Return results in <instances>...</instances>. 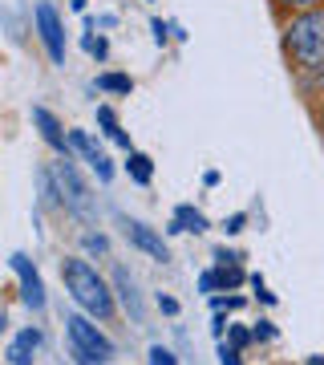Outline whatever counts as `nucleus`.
Segmentation results:
<instances>
[{
  "instance_id": "1",
  "label": "nucleus",
  "mask_w": 324,
  "mask_h": 365,
  "mask_svg": "<svg viewBox=\"0 0 324 365\" xmlns=\"http://www.w3.org/2000/svg\"><path fill=\"white\" fill-rule=\"evenodd\" d=\"M61 280H65V292L73 297V304L85 317H93V321H110L114 317V292H110L105 276L90 260H81V256L61 260Z\"/></svg>"
},
{
  "instance_id": "2",
  "label": "nucleus",
  "mask_w": 324,
  "mask_h": 365,
  "mask_svg": "<svg viewBox=\"0 0 324 365\" xmlns=\"http://www.w3.org/2000/svg\"><path fill=\"white\" fill-rule=\"evenodd\" d=\"M284 53L296 73L324 69V4L308 13H292L284 21Z\"/></svg>"
},
{
  "instance_id": "3",
  "label": "nucleus",
  "mask_w": 324,
  "mask_h": 365,
  "mask_svg": "<svg viewBox=\"0 0 324 365\" xmlns=\"http://www.w3.org/2000/svg\"><path fill=\"white\" fill-rule=\"evenodd\" d=\"M65 337H69V353H73L78 365H105L110 357H114V341L105 337L85 313L65 317Z\"/></svg>"
},
{
  "instance_id": "4",
  "label": "nucleus",
  "mask_w": 324,
  "mask_h": 365,
  "mask_svg": "<svg viewBox=\"0 0 324 365\" xmlns=\"http://www.w3.org/2000/svg\"><path fill=\"white\" fill-rule=\"evenodd\" d=\"M53 182H57V199H61V207L69 211V215H78L81 223L98 220V203H93L85 179H81L78 167H73V155L69 158L61 155L57 163H53Z\"/></svg>"
},
{
  "instance_id": "5",
  "label": "nucleus",
  "mask_w": 324,
  "mask_h": 365,
  "mask_svg": "<svg viewBox=\"0 0 324 365\" xmlns=\"http://www.w3.org/2000/svg\"><path fill=\"white\" fill-rule=\"evenodd\" d=\"M33 21H37V33L45 41L49 61L53 66H65V25H61V16H57V9H53L49 0H41L37 9H33Z\"/></svg>"
},
{
  "instance_id": "6",
  "label": "nucleus",
  "mask_w": 324,
  "mask_h": 365,
  "mask_svg": "<svg viewBox=\"0 0 324 365\" xmlns=\"http://www.w3.org/2000/svg\"><path fill=\"white\" fill-rule=\"evenodd\" d=\"M122 232H126L130 244H134L138 252H146L150 260L170 264V244L155 232V227H150V223H142V220H122Z\"/></svg>"
},
{
  "instance_id": "7",
  "label": "nucleus",
  "mask_w": 324,
  "mask_h": 365,
  "mask_svg": "<svg viewBox=\"0 0 324 365\" xmlns=\"http://www.w3.org/2000/svg\"><path fill=\"white\" fill-rule=\"evenodd\" d=\"M13 272H16V280H21V300H25V309L41 313V309H45V284H41V272L33 268V260L21 256V252H13Z\"/></svg>"
},
{
  "instance_id": "8",
  "label": "nucleus",
  "mask_w": 324,
  "mask_h": 365,
  "mask_svg": "<svg viewBox=\"0 0 324 365\" xmlns=\"http://www.w3.org/2000/svg\"><path fill=\"white\" fill-rule=\"evenodd\" d=\"M69 146H73V150H78V155L85 158V163H90V167H93V175H98L102 182H110V179H114V163H110V158L102 155V146L93 143V138H90L85 130H69Z\"/></svg>"
},
{
  "instance_id": "9",
  "label": "nucleus",
  "mask_w": 324,
  "mask_h": 365,
  "mask_svg": "<svg viewBox=\"0 0 324 365\" xmlns=\"http://www.w3.org/2000/svg\"><path fill=\"white\" fill-rule=\"evenodd\" d=\"M33 126H37L41 138H45V143L57 150V158H61V155H65V158L73 155V146H69V130H65L61 122H57V118L45 110V106H33Z\"/></svg>"
},
{
  "instance_id": "10",
  "label": "nucleus",
  "mask_w": 324,
  "mask_h": 365,
  "mask_svg": "<svg viewBox=\"0 0 324 365\" xmlns=\"http://www.w3.org/2000/svg\"><path fill=\"white\" fill-rule=\"evenodd\" d=\"M114 292H117V300H122V309L130 313V321H134V325H142L146 304H142V297H138V284H134V276H130L126 268H114Z\"/></svg>"
},
{
  "instance_id": "11",
  "label": "nucleus",
  "mask_w": 324,
  "mask_h": 365,
  "mask_svg": "<svg viewBox=\"0 0 324 365\" xmlns=\"http://www.w3.org/2000/svg\"><path fill=\"white\" fill-rule=\"evenodd\" d=\"M211 223H207V215H203V211L194 207V203H179V207H174V215H170V223H167V232L170 235H179V232H207Z\"/></svg>"
},
{
  "instance_id": "12",
  "label": "nucleus",
  "mask_w": 324,
  "mask_h": 365,
  "mask_svg": "<svg viewBox=\"0 0 324 365\" xmlns=\"http://www.w3.org/2000/svg\"><path fill=\"white\" fill-rule=\"evenodd\" d=\"M37 349H41V329H21L9 345V365H33Z\"/></svg>"
},
{
  "instance_id": "13",
  "label": "nucleus",
  "mask_w": 324,
  "mask_h": 365,
  "mask_svg": "<svg viewBox=\"0 0 324 365\" xmlns=\"http://www.w3.org/2000/svg\"><path fill=\"white\" fill-rule=\"evenodd\" d=\"M98 126H102V134L110 138V143H117L122 150H134V146H130V134L122 130V122H117V114L110 110V106H98Z\"/></svg>"
},
{
  "instance_id": "14",
  "label": "nucleus",
  "mask_w": 324,
  "mask_h": 365,
  "mask_svg": "<svg viewBox=\"0 0 324 365\" xmlns=\"http://www.w3.org/2000/svg\"><path fill=\"white\" fill-rule=\"evenodd\" d=\"M126 170L138 187H146V182L155 179V163H150V155H142V150H126Z\"/></svg>"
},
{
  "instance_id": "15",
  "label": "nucleus",
  "mask_w": 324,
  "mask_h": 365,
  "mask_svg": "<svg viewBox=\"0 0 324 365\" xmlns=\"http://www.w3.org/2000/svg\"><path fill=\"white\" fill-rule=\"evenodd\" d=\"M215 276H219V288L223 292H231V288H239V284H247L251 276L239 268V264H215Z\"/></svg>"
},
{
  "instance_id": "16",
  "label": "nucleus",
  "mask_w": 324,
  "mask_h": 365,
  "mask_svg": "<svg viewBox=\"0 0 324 365\" xmlns=\"http://www.w3.org/2000/svg\"><path fill=\"white\" fill-rule=\"evenodd\" d=\"M98 90H105V93H134V78H130V73H102V78H98Z\"/></svg>"
},
{
  "instance_id": "17",
  "label": "nucleus",
  "mask_w": 324,
  "mask_h": 365,
  "mask_svg": "<svg viewBox=\"0 0 324 365\" xmlns=\"http://www.w3.org/2000/svg\"><path fill=\"white\" fill-rule=\"evenodd\" d=\"M81 248L90 252V256H105V252H110V240H105L102 232H85L81 235Z\"/></svg>"
},
{
  "instance_id": "18",
  "label": "nucleus",
  "mask_w": 324,
  "mask_h": 365,
  "mask_svg": "<svg viewBox=\"0 0 324 365\" xmlns=\"http://www.w3.org/2000/svg\"><path fill=\"white\" fill-rule=\"evenodd\" d=\"M251 337H256V341H263V345H268V341H276V337H280V329H276L272 321H268V317H259L256 325H251Z\"/></svg>"
},
{
  "instance_id": "19",
  "label": "nucleus",
  "mask_w": 324,
  "mask_h": 365,
  "mask_svg": "<svg viewBox=\"0 0 324 365\" xmlns=\"http://www.w3.org/2000/svg\"><path fill=\"white\" fill-rule=\"evenodd\" d=\"M227 341H231L235 349H247L256 337H251V329H247V325H231V329H227Z\"/></svg>"
},
{
  "instance_id": "20",
  "label": "nucleus",
  "mask_w": 324,
  "mask_h": 365,
  "mask_svg": "<svg viewBox=\"0 0 324 365\" xmlns=\"http://www.w3.org/2000/svg\"><path fill=\"white\" fill-rule=\"evenodd\" d=\"M219 365H244V349H235L231 341H219Z\"/></svg>"
},
{
  "instance_id": "21",
  "label": "nucleus",
  "mask_w": 324,
  "mask_h": 365,
  "mask_svg": "<svg viewBox=\"0 0 324 365\" xmlns=\"http://www.w3.org/2000/svg\"><path fill=\"white\" fill-rule=\"evenodd\" d=\"M284 13H308V9H320L324 0H276Z\"/></svg>"
},
{
  "instance_id": "22",
  "label": "nucleus",
  "mask_w": 324,
  "mask_h": 365,
  "mask_svg": "<svg viewBox=\"0 0 324 365\" xmlns=\"http://www.w3.org/2000/svg\"><path fill=\"white\" fill-rule=\"evenodd\" d=\"M85 53L98 57V61H105V57H110V41L105 37H85Z\"/></svg>"
},
{
  "instance_id": "23",
  "label": "nucleus",
  "mask_w": 324,
  "mask_h": 365,
  "mask_svg": "<svg viewBox=\"0 0 324 365\" xmlns=\"http://www.w3.org/2000/svg\"><path fill=\"white\" fill-rule=\"evenodd\" d=\"M150 365H179V357L167 345H150Z\"/></svg>"
},
{
  "instance_id": "24",
  "label": "nucleus",
  "mask_w": 324,
  "mask_h": 365,
  "mask_svg": "<svg viewBox=\"0 0 324 365\" xmlns=\"http://www.w3.org/2000/svg\"><path fill=\"white\" fill-rule=\"evenodd\" d=\"M211 309L215 313H235V309H244V300L239 297H211Z\"/></svg>"
},
{
  "instance_id": "25",
  "label": "nucleus",
  "mask_w": 324,
  "mask_h": 365,
  "mask_svg": "<svg viewBox=\"0 0 324 365\" xmlns=\"http://www.w3.org/2000/svg\"><path fill=\"white\" fill-rule=\"evenodd\" d=\"M199 292H219V276H215V268L199 272Z\"/></svg>"
},
{
  "instance_id": "26",
  "label": "nucleus",
  "mask_w": 324,
  "mask_h": 365,
  "mask_svg": "<svg viewBox=\"0 0 324 365\" xmlns=\"http://www.w3.org/2000/svg\"><path fill=\"white\" fill-rule=\"evenodd\" d=\"M251 288H256V300H263V304H276V292H268V288H263V276H251Z\"/></svg>"
},
{
  "instance_id": "27",
  "label": "nucleus",
  "mask_w": 324,
  "mask_h": 365,
  "mask_svg": "<svg viewBox=\"0 0 324 365\" xmlns=\"http://www.w3.org/2000/svg\"><path fill=\"white\" fill-rule=\"evenodd\" d=\"M244 223H247V215H244V211H235L231 220L223 223V232H227V235H239V232H244Z\"/></svg>"
},
{
  "instance_id": "28",
  "label": "nucleus",
  "mask_w": 324,
  "mask_h": 365,
  "mask_svg": "<svg viewBox=\"0 0 324 365\" xmlns=\"http://www.w3.org/2000/svg\"><path fill=\"white\" fill-rule=\"evenodd\" d=\"M244 256L239 252H231V248H215V264H239Z\"/></svg>"
},
{
  "instance_id": "29",
  "label": "nucleus",
  "mask_w": 324,
  "mask_h": 365,
  "mask_svg": "<svg viewBox=\"0 0 324 365\" xmlns=\"http://www.w3.org/2000/svg\"><path fill=\"white\" fill-rule=\"evenodd\" d=\"M158 309H162L167 317H179V300L174 297H158Z\"/></svg>"
},
{
  "instance_id": "30",
  "label": "nucleus",
  "mask_w": 324,
  "mask_h": 365,
  "mask_svg": "<svg viewBox=\"0 0 324 365\" xmlns=\"http://www.w3.org/2000/svg\"><path fill=\"white\" fill-rule=\"evenodd\" d=\"M150 29H155V41H158V45H167V21H150Z\"/></svg>"
},
{
  "instance_id": "31",
  "label": "nucleus",
  "mask_w": 324,
  "mask_h": 365,
  "mask_svg": "<svg viewBox=\"0 0 324 365\" xmlns=\"http://www.w3.org/2000/svg\"><path fill=\"white\" fill-rule=\"evenodd\" d=\"M316 122H320V134H324V93H320V106H316Z\"/></svg>"
},
{
  "instance_id": "32",
  "label": "nucleus",
  "mask_w": 324,
  "mask_h": 365,
  "mask_svg": "<svg viewBox=\"0 0 324 365\" xmlns=\"http://www.w3.org/2000/svg\"><path fill=\"white\" fill-rule=\"evenodd\" d=\"M69 4H73V9H78V13H85V4H90V0H69Z\"/></svg>"
},
{
  "instance_id": "33",
  "label": "nucleus",
  "mask_w": 324,
  "mask_h": 365,
  "mask_svg": "<svg viewBox=\"0 0 324 365\" xmlns=\"http://www.w3.org/2000/svg\"><path fill=\"white\" fill-rule=\"evenodd\" d=\"M304 365H324V353H316V357H308Z\"/></svg>"
},
{
  "instance_id": "34",
  "label": "nucleus",
  "mask_w": 324,
  "mask_h": 365,
  "mask_svg": "<svg viewBox=\"0 0 324 365\" xmlns=\"http://www.w3.org/2000/svg\"><path fill=\"white\" fill-rule=\"evenodd\" d=\"M0 333H4V317H0Z\"/></svg>"
}]
</instances>
